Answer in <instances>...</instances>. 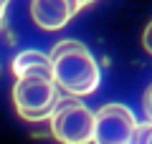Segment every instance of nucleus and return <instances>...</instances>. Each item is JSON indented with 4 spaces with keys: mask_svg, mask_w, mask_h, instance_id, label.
Here are the masks:
<instances>
[{
    "mask_svg": "<svg viewBox=\"0 0 152 144\" xmlns=\"http://www.w3.org/2000/svg\"><path fill=\"white\" fill-rule=\"evenodd\" d=\"M48 56L53 63V81L66 96L81 99L99 89L102 71H99L96 58L84 43L74 41V38L58 41Z\"/></svg>",
    "mask_w": 152,
    "mask_h": 144,
    "instance_id": "nucleus-1",
    "label": "nucleus"
},
{
    "mask_svg": "<svg viewBox=\"0 0 152 144\" xmlns=\"http://www.w3.org/2000/svg\"><path fill=\"white\" fill-rule=\"evenodd\" d=\"M61 99V89L53 79H41V76H26L18 79L13 86V104L23 121H48L56 104Z\"/></svg>",
    "mask_w": 152,
    "mask_h": 144,
    "instance_id": "nucleus-2",
    "label": "nucleus"
},
{
    "mask_svg": "<svg viewBox=\"0 0 152 144\" xmlns=\"http://www.w3.org/2000/svg\"><path fill=\"white\" fill-rule=\"evenodd\" d=\"M96 114L76 96H61L51 114V134L61 144H91Z\"/></svg>",
    "mask_w": 152,
    "mask_h": 144,
    "instance_id": "nucleus-3",
    "label": "nucleus"
},
{
    "mask_svg": "<svg viewBox=\"0 0 152 144\" xmlns=\"http://www.w3.org/2000/svg\"><path fill=\"white\" fill-rule=\"evenodd\" d=\"M137 119L124 104H107L96 111L91 144H129Z\"/></svg>",
    "mask_w": 152,
    "mask_h": 144,
    "instance_id": "nucleus-4",
    "label": "nucleus"
},
{
    "mask_svg": "<svg viewBox=\"0 0 152 144\" xmlns=\"http://www.w3.org/2000/svg\"><path fill=\"white\" fill-rule=\"evenodd\" d=\"M31 18L43 31H61L74 18V13H71V5L66 0H33Z\"/></svg>",
    "mask_w": 152,
    "mask_h": 144,
    "instance_id": "nucleus-5",
    "label": "nucleus"
},
{
    "mask_svg": "<svg viewBox=\"0 0 152 144\" xmlns=\"http://www.w3.org/2000/svg\"><path fill=\"white\" fill-rule=\"evenodd\" d=\"M13 73L15 79H26V76H41V79H53V63H51L48 53L41 51H23L13 58Z\"/></svg>",
    "mask_w": 152,
    "mask_h": 144,
    "instance_id": "nucleus-6",
    "label": "nucleus"
},
{
    "mask_svg": "<svg viewBox=\"0 0 152 144\" xmlns=\"http://www.w3.org/2000/svg\"><path fill=\"white\" fill-rule=\"evenodd\" d=\"M129 144H152V121L145 124H137L134 134H132V142Z\"/></svg>",
    "mask_w": 152,
    "mask_h": 144,
    "instance_id": "nucleus-7",
    "label": "nucleus"
},
{
    "mask_svg": "<svg viewBox=\"0 0 152 144\" xmlns=\"http://www.w3.org/2000/svg\"><path fill=\"white\" fill-rule=\"evenodd\" d=\"M142 104H145V114H147V121H152V86L145 91V99H142Z\"/></svg>",
    "mask_w": 152,
    "mask_h": 144,
    "instance_id": "nucleus-8",
    "label": "nucleus"
},
{
    "mask_svg": "<svg viewBox=\"0 0 152 144\" xmlns=\"http://www.w3.org/2000/svg\"><path fill=\"white\" fill-rule=\"evenodd\" d=\"M142 43H145V48L152 53V20L147 23V28H145V33H142Z\"/></svg>",
    "mask_w": 152,
    "mask_h": 144,
    "instance_id": "nucleus-9",
    "label": "nucleus"
},
{
    "mask_svg": "<svg viewBox=\"0 0 152 144\" xmlns=\"http://www.w3.org/2000/svg\"><path fill=\"white\" fill-rule=\"evenodd\" d=\"M66 3L71 5V13H74V15H76L79 10H81L84 5H89V0H66Z\"/></svg>",
    "mask_w": 152,
    "mask_h": 144,
    "instance_id": "nucleus-10",
    "label": "nucleus"
},
{
    "mask_svg": "<svg viewBox=\"0 0 152 144\" xmlns=\"http://www.w3.org/2000/svg\"><path fill=\"white\" fill-rule=\"evenodd\" d=\"M5 5H8V0H0V10H5Z\"/></svg>",
    "mask_w": 152,
    "mask_h": 144,
    "instance_id": "nucleus-11",
    "label": "nucleus"
},
{
    "mask_svg": "<svg viewBox=\"0 0 152 144\" xmlns=\"http://www.w3.org/2000/svg\"><path fill=\"white\" fill-rule=\"evenodd\" d=\"M3 18H5V10H0V25H3Z\"/></svg>",
    "mask_w": 152,
    "mask_h": 144,
    "instance_id": "nucleus-12",
    "label": "nucleus"
},
{
    "mask_svg": "<svg viewBox=\"0 0 152 144\" xmlns=\"http://www.w3.org/2000/svg\"><path fill=\"white\" fill-rule=\"evenodd\" d=\"M89 3H94V0H89Z\"/></svg>",
    "mask_w": 152,
    "mask_h": 144,
    "instance_id": "nucleus-13",
    "label": "nucleus"
}]
</instances>
